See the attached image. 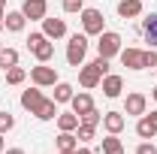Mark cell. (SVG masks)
I'll use <instances>...</instances> for the list:
<instances>
[{"label":"cell","mask_w":157,"mask_h":154,"mask_svg":"<svg viewBox=\"0 0 157 154\" xmlns=\"http://www.w3.org/2000/svg\"><path fill=\"white\" fill-rule=\"evenodd\" d=\"M103 154H124V142H121L115 133H109L103 139Z\"/></svg>","instance_id":"cell-21"},{"label":"cell","mask_w":157,"mask_h":154,"mask_svg":"<svg viewBox=\"0 0 157 154\" xmlns=\"http://www.w3.org/2000/svg\"><path fill=\"white\" fill-rule=\"evenodd\" d=\"M103 94L109 97V100H115V97H121V91H124V79L115 76V73H109V76H103Z\"/></svg>","instance_id":"cell-13"},{"label":"cell","mask_w":157,"mask_h":154,"mask_svg":"<svg viewBox=\"0 0 157 154\" xmlns=\"http://www.w3.org/2000/svg\"><path fill=\"white\" fill-rule=\"evenodd\" d=\"M85 0H63V12H82Z\"/></svg>","instance_id":"cell-28"},{"label":"cell","mask_w":157,"mask_h":154,"mask_svg":"<svg viewBox=\"0 0 157 154\" xmlns=\"http://www.w3.org/2000/svg\"><path fill=\"white\" fill-rule=\"evenodd\" d=\"M6 151V139H3V133H0V154Z\"/></svg>","instance_id":"cell-35"},{"label":"cell","mask_w":157,"mask_h":154,"mask_svg":"<svg viewBox=\"0 0 157 154\" xmlns=\"http://www.w3.org/2000/svg\"><path fill=\"white\" fill-rule=\"evenodd\" d=\"M30 82L36 85V88H55L60 79H58V70L55 67H48V64H39L30 70Z\"/></svg>","instance_id":"cell-6"},{"label":"cell","mask_w":157,"mask_h":154,"mask_svg":"<svg viewBox=\"0 0 157 154\" xmlns=\"http://www.w3.org/2000/svg\"><path fill=\"white\" fill-rule=\"evenodd\" d=\"M27 48L33 52V58L39 64H48V60L55 58V42L45 37V33H30L27 37Z\"/></svg>","instance_id":"cell-3"},{"label":"cell","mask_w":157,"mask_h":154,"mask_svg":"<svg viewBox=\"0 0 157 154\" xmlns=\"http://www.w3.org/2000/svg\"><path fill=\"white\" fill-rule=\"evenodd\" d=\"M58 154H67V151H58Z\"/></svg>","instance_id":"cell-39"},{"label":"cell","mask_w":157,"mask_h":154,"mask_svg":"<svg viewBox=\"0 0 157 154\" xmlns=\"http://www.w3.org/2000/svg\"><path fill=\"white\" fill-rule=\"evenodd\" d=\"M145 112H148V97L139 94V91L127 94V100H124V115H136V118H142Z\"/></svg>","instance_id":"cell-8"},{"label":"cell","mask_w":157,"mask_h":154,"mask_svg":"<svg viewBox=\"0 0 157 154\" xmlns=\"http://www.w3.org/2000/svg\"><path fill=\"white\" fill-rule=\"evenodd\" d=\"M121 33H115V30H103L100 33V42H97V55L100 58H115V55H121Z\"/></svg>","instance_id":"cell-5"},{"label":"cell","mask_w":157,"mask_h":154,"mask_svg":"<svg viewBox=\"0 0 157 154\" xmlns=\"http://www.w3.org/2000/svg\"><path fill=\"white\" fill-rule=\"evenodd\" d=\"M94 133H97V127H91V124H78V127H76V139H78V142H91Z\"/></svg>","instance_id":"cell-25"},{"label":"cell","mask_w":157,"mask_h":154,"mask_svg":"<svg viewBox=\"0 0 157 154\" xmlns=\"http://www.w3.org/2000/svg\"><path fill=\"white\" fill-rule=\"evenodd\" d=\"M21 12H24V18H30V21H42L48 15V3L45 0H24Z\"/></svg>","instance_id":"cell-9"},{"label":"cell","mask_w":157,"mask_h":154,"mask_svg":"<svg viewBox=\"0 0 157 154\" xmlns=\"http://www.w3.org/2000/svg\"><path fill=\"white\" fill-rule=\"evenodd\" d=\"M12 127H15V115L3 109V112H0V133H9Z\"/></svg>","instance_id":"cell-26"},{"label":"cell","mask_w":157,"mask_h":154,"mask_svg":"<svg viewBox=\"0 0 157 154\" xmlns=\"http://www.w3.org/2000/svg\"><path fill=\"white\" fill-rule=\"evenodd\" d=\"M6 15V0H0V18Z\"/></svg>","instance_id":"cell-34"},{"label":"cell","mask_w":157,"mask_h":154,"mask_svg":"<svg viewBox=\"0 0 157 154\" xmlns=\"http://www.w3.org/2000/svg\"><path fill=\"white\" fill-rule=\"evenodd\" d=\"M70 106H73V112H76L78 118H82V115H88V112L94 109V97L88 94V91H78V94H73Z\"/></svg>","instance_id":"cell-12"},{"label":"cell","mask_w":157,"mask_h":154,"mask_svg":"<svg viewBox=\"0 0 157 154\" xmlns=\"http://www.w3.org/2000/svg\"><path fill=\"white\" fill-rule=\"evenodd\" d=\"M136 136H139V139H151V136H157V127L151 124V118H148V115L139 118V124H136Z\"/></svg>","instance_id":"cell-20"},{"label":"cell","mask_w":157,"mask_h":154,"mask_svg":"<svg viewBox=\"0 0 157 154\" xmlns=\"http://www.w3.org/2000/svg\"><path fill=\"white\" fill-rule=\"evenodd\" d=\"M100 82H103V73L97 70V64H94V60H91V64H82V67H78V85H82L85 91L97 88Z\"/></svg>","instance_id":"cell-7"},{"label":"cell","mask_w":157,"mask_h":154,"mask_svg":"<svg viewBox=\"0 0 157 154\" xmlns=\"http://www.w3.org/2000/svg\"><path fill=\"white\" fill-rule=\"evenodd\" d=\"M145 115L151 118V124H154V127H157V109H151V112H145Z\"/></svg>","instance_id":"cell-32"},{"label":"cell","mask_w":157,"mask_h":154,"mask_svg":"<svg viewBox=\"0 0 157 154\" xmlns=\"http://www.w3.org/2000/svg\"><path fill=\"white\" fill-rule=\"evenodd\" d=\"M151 100H154V103H157V85H154V91H151Z\"/></svg>","instance_id":"cell-36"},{"label":"cell","mask_w":157,"mask_h":154,"mask_svg":"<svg viewBox=\"0 0 157 154\" xmlns=\"http://www.w3.org/2000/svg\"><path fill=\"white\" fill-rule=\"evenodd\" d=\"M73 154H94V151H91L88 145H78V148H76V151H73Z\"/></svg>","instance_id":"cell-31"},{"label":"cell","mask_w":157,"mask_h":154,"mask_svg":"<svg viewBox=\"0 0 157 154\" xmlns=\"http://www.w3.org/2000/svg\"><path fill=\"white\" fill-rule=\"evenodd\" d=\"M88 45H91V42H88V33H73V37H70V42H67V64L78 70V67L85 64Z\"/></svg>","instance_id":"cell-2"},{"label":"cell","mask_w":157,"mask_h":154,"mask_svg":"<svg viewBox=\"0 0 157 154\" xmlns=\"http://www.w3.org/2000/svg\"><path fill=\"white\" fill-rule=\"evenodd\" d=\"M73 94H76L73 85H67V82H58V85H55V103H70Z\"/></svg>","instance_id":"cell-22"},{"label":"cell","mask_w":157,"mask_h":154,"mask_svg":"<svg viewBox=\"0 0 157 154\" xmlns=\"http://www.w3.org/2000/svg\"><path fill=\"white\" fill-rule=\"evenodd\" d=\"M82 124H91V127H100V124H103V115H100L97 109H91L88 115H82Z\"/></svg>","instance_id":"cell-27"},{"label":"cell","mask_w":157,"mask_h":154,"mask_svg":"<svg viewBox=\"0 0 157 154\" xmlns=\"http://www.w3.org/2000/svg\"><path fill=\"white\" fill-rule=\"evenodd\" d=\"M78 18H82V33H88V37H100L103 30H106V18H103V12L100 9H82L78 12Z\"/></svg>","instance_id":"cell-4"},{"label":"cell","mask_w":157,"mask_h":154,"mask_svg":"<svg viewBox=\"0 0 157 154\" xmlns=\"http://www.w3.org/2000/svg\"><path fill=\"white\" fill-rule=\"evenodd\" d=\"M142 33H145V42H151V48H157V12L142 18Z\"/></svg>","instance_id":"cell-17"},{"label":"cell","mask_w":157,"mask_h":154,"mask_svg":"<svg viewBox=\"0 0 157 154\" xmlns=\"http://www.w3.org/2000/svg\"><path fill=\"white\" fill-rule=\"evenodd\" d=\"M0 52H3V42H0Z\"/></svg>","instance_id":"cell-38"},{"label":"cell","mask_w":157,"mask_h":154,"mask_svg":"<svg viewBox=\"0 0 157 154\" xmlns=\"http://www.w3.org/2000/svg\"><path fill=\"white\" fill-rule=\"evenodd\" d=\"M24 79H27V73H24L21 67H9V70H6V85H21Z\"/></svg>","instance_id":"cell-24"},{"label":"cell","mask_w":157,"mask_h":154,"mask_svg":"<svg viewBox=\"0 0 157 154\" xmlns=\"http://www.w3.org/2000/svg\"><path fill=\"white\" fill-rule=\"evenodd\" d=\"M55 121H58V130H67V133H76V127L82 124V118H78L73 109H70V112H58Z\"/></svg>","instance_id":"cell-16"},{"label":"cell","mask_w":157,"mask_h":154,"mask_svg":"<svg viewBox=\"0 0 157 154\" xmlns=\"http://www.w3.org/2000/svg\"><path fill=\"white\" fill-rule=\"evenodd\" d=\"M103 127H106V133H121L124 127H127V118H124V112H106L103 115Z\"/></svg>","instance_id":"cell-14"},{"label":"cell","mask_w":157,"mask_h":154,"mask_svg":"<svg viewBox=\"0 0 157 154\" xmlns=\"http://www.w3.org/2000/svg\"><path fill=\"white\" fill-rule=\"evenodd\" d=\"M136 154H157V145H154V142H148V139H145V142H142V145L136 148Z\"/></svg>","instance_id":"cell-30"},{"label":"cell","mask_w":157,"mask_h":154,"mask_svg":"<svg viewBox=\"0 0 157 154\" xmlns=\"http://www.w3.org/2000/svg\"><path fill=\"white\" fill-rule=\"evenodd\" d=\"M154 73H157V70H154Z\"/></svg>","instance_id":"cell-40"},{"label":"cell","mask_w":157,"mask_h":154,"mask_svg":"<svg viewBox=\"0 0 157 154\" xmlns=\"http://www.w3.org/2000/svg\"><path fill=\"white\" fill-rule=\"evenodd\" d=\"M3 154H24V148H6Z\"/></svg>","instance_id":"cell-33"},{"label":"cell","mask_w":157,"mask_h":154,"mask_svg":"<svg viewBox=\"0 0 157 154\" xmlns=\"http://www.w3.org/2000/svg\"><path fill=\"white\" fill-rule=\"evenodd\" d=\"M145 70H157V48L145 52Z\"/></svg>","instance_id":"cell-29"},{"label":"cell","mask_w":157,"mask_h":154,"mask_svg":"<svg viewBox=\"0 0 157 154\" xmlns=\"http://www.w3.org/2000/svg\"><path fill=\"white\" fill-rule=\"evenodd\" d=\"M9 67H18V52H15V48H3V52H0V70L6 73Z\"/></svg>","instance_id":"cell-23"},{"label":"cell","mask_w":157,"mask_h":154,"mask_svg":"<svg viewBox=\"0 0 157 154\" xmlns=\"http://www.w3.org/2000/svg\"><path fill=\"white\" fill-rule=\"evenodd\" d=\"M121 64L127 70H145V52L142 48H121Z\"/></svg>","instance_id":"cell-10"},{"label":"cell","mask_w":157,"mask_h":154,"mask_svg":"<svg viewBox=\"0 0 157 154\" xmlns=\"http://www.w3.org/2000/svg\"><path fill=\"white\" fill-rule=\"evenodd\" d=\"M118 15L121 18H136V15H142V0H121L118 3Z\"/></svg>","instance_id":"cell-18"},{"label":"cell","mask_w":157,"mask_h":154,"mask_svg":"<svg viewBox=\"0 0 157 154\" xmlns=\"http://www.w3.org/2000/svg\"><path fill=\"white\" fill-rule=\"evenodd\" d=\"M76 148H78V139H76V133H67V130H60V136H58V151L73 154Z\"/></svg>","instance_id":"cell-19"},{"label":"cell","mask_w":157,"mask_h":154,"mask_svg":"<svg viewBox=\"0 0 157 154\" xmlns=\"http://www.w3.org/2000/svg\"><path fill=\"white\" fill-rule=\"evenodd\" d=\"M42 33L48 39H60V37H67V21L63 18H42Z\"/></svg>","instance_id":"cell-11"},{"label":"cell","mask_w":157,"mask_h":154,"mask_svg":"<svg viewBox=\"0 0 157 154\" xmlns=\"http://www.w3.org/2000/svg\"><path fill=\"white\" fill-rule=\"evenodd\" d=\"M21 106L30 115H36L39 121H55L58 118V103L48 100V97H42V91H39L36 85L27 88V91H21Z\"/></svg>","instance_id":"cell-1"},{"label":"cell","mask_w":157,"mask_h":154,"mask_svg":"<svg viewBox=\"0 0 157 154\" xmlns=\"http://www.w3.org/2000/svg\"><path fill=\"white\" fill-rule=\"evenodd\" d=\"M0 30H3V18H0Z\"/></svg>","instance_id":"cell-37"},{"label":"cell","mask_w":157,"mask_h":154,"mask_svg":"<svg viewBox=\"0 0 157 154\" xmlns=\"http://www.w3.org/2000/svg\"><path fill=\"white\" fill-rule=\"evenodd\" d=\"M24 24H27V18H24L21 9H18V12H6V15H3V27H6L9 33H21Z\"/></svg>","instance_id":"cell-15"}]
</instances>
